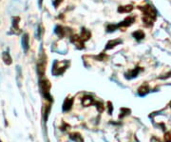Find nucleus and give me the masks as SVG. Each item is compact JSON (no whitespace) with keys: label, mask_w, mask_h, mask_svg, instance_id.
I'll use <instances>...</instances> for the list:
<instances>
[{"label":"nucleus","mask_w":171,"mask_h":142,"mask_svg":"<svg viewBox=\"0 0 171 142\" xmlns=\"http://www.w3.org/2000/svg\"><path fill=\"white\" fill-rule=\"evenodd\" d=\"M72 102H73V100H72V99H67L66 101H65L63 110H64V111H68V110H70V109L71 108V106H72Z\"/></svg>","instance_id":"nucleus-6"},{"label":"nucleus","mask_w":171,"mask_h":142,"mask_svg":"<svg viewBox=\"0 0 171 142\" xmlns=\"http://www.w3.org/2000/svg\"><path fill=\"white\" fill-rule=\"evenodd\" d=\"M132 35H133V36L135 37L137 40H141V39H143V38L145 37V33H144L142 31H137V32H135V33H133Z\"/></svg>","instance_id":"nucleus-5"},{"label":"nucleus","mask_w":171,"mask_h":142,"mask_svg":"<svg viewBox=\"0 0 171 142\" xmlns=\"http://www.w3.org/2000/svg\"><path fill=\"white\" fill-rule=\"evenodd\" d=\"M92 103H93V99H92V97H91V96H85L83 98V105L86 106V107H87V106L91 105Z\"/></svg>","instance_id":"nucleus-4"},{"label":"nucleus","mask_w":171,"mask_h":142,"mask_svg":"<svg viewBox=\"0 0 171 142\" xmlns=\"http://www.w3.org/2000/svg\"><path fill=\"white\" fill-rule=\"evenodd\" d=\"M138 92H139V94H141V96H145V93H148L149 92V87H148V85L145 84V85L141 86V87L139 88Z\"/></svg>","instance_id":"nucleus-2"},{"label":"nucleus","mask_w":171,"mask_h":142,"mask_svg":"<svg viewBox=\"0 0 171 142\" xmlns=\"http://www.w3.org/2000/svg\"><path fill=\"white\" fill-rule=\"evenodd\" d=\"M3 59L7 64L11 63V56H10V55L8 54V52H4V54H3Z\"/></svg>","instance_id":"nucleus-9"},{"label":"nucleus","mask_w":171,"mask_h":142,"mask_svg":"<svg viewBox=\"0 0 171 142\" xmlns=\"http://www.w3.org/2000/svg\"><path fill=\"white\" fill-rule=\"evenodd\" d=\"M133 10V7L131 5H128V6H124V7H119L118 11L119 13H129Z\"/></svg>","instance_id":"nucleus-3"},{"label":"nucleus","mask_w":171,"mask_h":142,"mask_svg":"<svg viewBox=\"0 0 171 142\" xmlns=\"http://www.w3.org/2000/svg\"><path fill=\"white\" fill-rule=\"evenodd\" d=\"M119 43H121L120 40H111V41H109V42L107 44V49H111V48H113L114 46H116Z\"/></svg>","instance_id":"nucleus-7"},{"label":"nucleus","mask_w":171,"mask_h":142,"mask_svg":"<svg viewBox=\"0 0 171 142\" xmlns=\"http://www.w3.org/2000/svg\"><path fill=\"white\" fill-rule=\"evenodd\" d=\"M61 2V0H53L52 1V3H53V5H54V7H57L58 6V4Z\"/></svg>","instance_id":"nucleus-12"},{"label":"nucleus","mask_w":171,"mask_h":142,"mask_svg":"<svg viewBox=\"0 0 171 142\" xmlns=\"http://www.w3.org/2000/svg\"><path fill=\"white\" fill-rule=\"evenodd\" d=\"M90 37V33L87 30H83L82 31V34H81V38L82 40H88Z\"/></svg>","instance_id":"nucleus-8"},{"label":"nucleus","mask_w":171,"mask_h":142,"mask_svg":"<svg viewBox=\"0 0 171 142\" xmlns=\"http://www.w3.org/2000/svg\"><path fill=\"white\" fill-rule=\"evenodd\" d=\"M21 44H22L24 52H27L29 50V35H28V33L23 34L22 39H21Z\"/></svg>","instance_id":"nucleus-1"},{"label":"nucleus","mask_w":171,"mask_h":142,"mask_svg":"<svg viewBox=\"0 0 171 142\" xmlns=\"http://www.w3.org/2000/svg\"><path fill=\"white\" fill-rule=\"evenodd\" d=\"M139 72H140V70L138 68L135 69V70H133L132 72H131V74H129V76H130V77H136L137 74H139Z\"/></svg>","instance_id":"nucleus-11"},{"label":"nucleus","mask_w":171,"mask_h":142,"mask_svg":"<svg viewBox=\"0 0 171 142\" xmlns=\"http://www.w3.org/2000/svg\"><path fill=\"white\" fill-rule=\"evenodd\" d=\"M170 106H171V102H170Z\"/></svg>","instance_id":"nucleus-13"},{"label":"nucleus","mask_w":171,"mask_h":142,"mask_svg":"<svg viewBox=\"0 0 171 142\" xmlns=\"http://www.w3.org/2000/svg\"><path fill=\"white\" fill-rule=\"evenodd\" d=\"M164 142H171V132H168L164 135Z\"/></svg>","instance_id":"nucleus-10"}]
</instances>
